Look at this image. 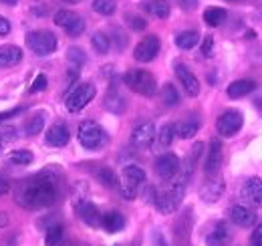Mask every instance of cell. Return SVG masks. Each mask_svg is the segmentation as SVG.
<instances>
[{
	"label": "cell",
	"instance_id": "12",
	"mask_svg": "<svg viewBox=\"0 0 262 246\" xmlns=\"http://www.w3.org/2000/svg\"><path fill=\"white\" fill-rule=\"evenodd\" d=\"M156 174L164 182H171L180 174V157L176 154H162L156 159Z\"/></svg>",
	"mask_w": 262,
	"mask_h": 246
},
{
	"label": "cell",
	"instance_id": "5",
	"mask_svg": "<svg viewBox=\"0 0 262 246\" xmlns=\"http://www.w3.org/2000/svg\"><path fill=\"white\" fill-rule=\"evenodd\" d=\"M79 144L85 150H101L107 144V133L105 129L95 121H81L79 125Z\"/></svg>",
	"mask_w": 262,
	"mask_h": 246
},
{
	"label": "cell",
	"instance_id": "16",
	"mask_svg": "<svg viewBox=\"0 0 262 246\" xmlns=\"http://www.w3.org/2000/svg\"><path fill=\"white\" fill-rule=\"evenodd\" d=\"M230 220L240 228H252L256 226V212L250 206H232L230 208Z\"/></svg>",
	"mask_w": 262,
	"mask_h": 246
},
{
	"label": "cell",
	"instance_id": "43",
	"mask_svg": "<svg viewBox=\"0 0 262 246\" xmlns=\"http://www.w3.org/2000/svg\"><path fill=\"white\" fill-rule=\"evenodd\" d=\"M250 244L262 246V222L254 228V232H252V236H250Z\"/></svg>",
	"mask_w": 262,
	"mask_h": 246
},
{
	"label": "cell",
	"instance_id": "20",
	"mask_svg": "<svg viewBox=\"0 0 262 246\" xmlns=\"http://www.w3.org/2000/svg\"><path fill=\"white\" fill-rule=\"evenodd\" d=\"M226 190V184L222 180H210L200 188V196L204 202H218Z\"/></svg>",
	"mask_w": 262,
	"mask_h": 246
},
{
	"label": "cell",
	"instance_id": "34",
	"mask_svg": "<svg viewBox=\"0 0 262 246\" xmlns=\"http://www.w3.org/2000/svg\"><path fill=\"white\" fill-rule=\"evenodd\" d=\"M97 180L105 188H117L119 186V178H117V174L111 168H101V170H97Z\"/></svg>",
	"mask_w": 262,
	"mask_h": 246
},
{
	"label": "cell",
	"instance_id": "10",
	"mask_svg": "<svg viewBox=\"0 0 262 246\" xmlns=\"http://www.w3.org/2000/svg\"><path fill=\"white\" fill-rule=\"evenodd\" d=\"M55 25L65 29L69 36H79L85 31V20L79 14H75L73 10H57L55 12Z\"/></svg>",
	"mask_w": 262,
	"mask_h": 246
},
{
	"label": "cell",
	"instance_id": "39",
	"mask_svg": "<svg viewBox=\"0 0 262 246\" xmlns=\"http://www.w3.org/2000/svg\"><path fill=\"white\" fill-rule=\"evenodd\" d=\"M125 23H127V27H129L131 31H145L147 29V20L143 18V16H139V14H133V12H127L125 14Z\"/></svg>",
	"mask_w": 262,
	"mask_h": 246
},
{
	"label": "cell",
	"instance_id": "36",
	"mask_svg": "<svg viewBox=\"0 0 262 246\" xmlns=\"http://www.w3.org/2000/svg\"><path fill=\"white\" fill-rule=\"evenodd\" d=\"M91 6H93V10L97 14H103V16H111L117 10V2L115 0H93Z\"/></svg>",
	"mask_w": 262,
	"mask_h": 246
},
{
	"label": "cell",
	"instance_id": "30",
	"mask_svg": "<svg viewBox=\"0 0 262 246\" xmlns=\"http://www.w3.org/2000/svg\"><path fill=\"white\" fill-rule=\"evenodd\" d=\"M33 159L34 155L29 150H14V152L8 154L6 163H10V166H29V163H33Z\"/></svg>",
	"mask_w": 262,
	"mask_h": 246
},
{
	"label": "cell",
	"instance_id": "40",
	"mask_svg": "<svg viewBox=\"0 0 262 246\" xmlns=\"http://www.w3.org/2000/svg\"><path fill=\"white\" fill-rule=\"evenodd\" d=\"M49 87V79H47V75H36V79H34V83L31 85V89L29 91L31 93H38V91H45Z\"/></svg>",
	"mask_w": 262,
	"mask_h": 246
},
{
	"label": "cell",
	"instance_id": "6",
	"mask_svg": "<svg viewBox=\"0 0 262 246\" xmlns=\"http://www.w3.org/2000/svg\"><path fill=\"white\" fill-rule=\"evenodd\" d=\"M97 95V89L93 83H79L75 89L67 93L65 97V107L71 113H79L81 109H85Z\"/></svg>",
	"mask_w": 262,
	"mask_h": 246
},
{
	"label": "cell",
	"instance_id": "13",
	"mask_svg": "<svg viewBox=\"0 0 262 246\" xmlns=\"http://www.w3.org/2000/svg\"><path fill=\"white\" fill-rule=\"evenodd\" d=\"M222 159H224V154H222V141L214 137V139L210 141V150H208L206 161H204V172H206L208 178L218 176V172H220V168H222Z\"/></svg>",
	"mask_w": 262,
	"mask_h": 246
},
{
	"label": "cell",
	"instance_id": "7",
	"mask_svg": "<svg viewBox=\"0 0 262 246\" xmlns=\"http://www.w3.org/2000/svg\"><path fill=\"white\" fill-rule=\"evenodd\" d=\"M27 45L33 53L40 55V57H47V55L57 51L59 40H57V34L51 31H33L27 34Z\"/></svg>",
	"mask_w": 262,
	"mask_h": 246
},
{
	"label": "cell",
	"instance_id": "45",
	"mask_svg": "<svg viewBox=\"0 0 262 246\" xmlns=\"http://www.w3.org/2000/svg\"><path fill=\"white\" fill-rule=\"evenodd\" d=\"M8 32H10V20L0 14V34H8Z\"/></svg>",
	"mask_w": 262,
	"mask_h": 246
},
{
	"label": "cell",
	"instance_id": "25",
	"mask_svg": "<svg viewBox=\"0 0 262 246\" xmlns=\"http://www.w3.org/2000/svg\"><path fill=\"white\" fill-rule=\"evenodd\" d=\"M143 8L151 16H156V18H167L169 12H171V6H169L167 0H145L143 2Z\"/></svg>",
	"mask_w": 262,
	"mask_h": 246
},
{
	"label": "cell",
	"instance_id": "18",
	"mask_svg": "<svg viewBox=\"0 0 262 246\" xmlns=\"http://www.w3.org/2000/svg\"><path fill=\"white\" fill-rule=\"evenodd\" d=\"M71 139V131L65 123H55L47 131V144L53 148H65Z\"/></svg>",
	"mask_w": 262,
	"mask_h": 246
},
{
	"label": "cell",
	"instance_id": "35",
	"mask_svg": "<svg viewBox=\"0 0 262 246\" xmlns=\"http://www.w3.org/2000/svg\"><path fill=\"white\" fill-rule=\"evenodd\" d=\"M162 101H164L167 107H176V105H180V93H178V89H176V85L165 83L164 87H162Z\"/></svg>",
	"mask_w": 262,
	"mask_h": 246
},
{
	"label": "cell",
	"instance_id": "29",
	"mask_svg": "<svg viewBox=\"0 0 262 246\" xmlns=\"http://www.w3.org/2000/svg\"><path fill=\"white\" fill-rule=\"evenodd\" d=\"M156 139H158V146L160 148H169L176 139V125L173 123H164L160 127V131L156 133Z\"/></svg>",
	"mask_w": 262,
	"mask_h": 246
},
{
	"label": "cell",
	"instance_id": "19",
	"mask_svg": "<svg viewBox=\"0 0 262 246\" xmlns=\"http://www.w3.org/2000/svg\"><path fill=\"white\" fill-rule=\"evenodd\" d=\"M232 240V230L226 222H218L214 226V230L208 234L206 244L208 246H226Z\"/></svg>",
	"mask_w": 262,
	"mask_h": 246
},
{
	"label": "cell",
	"instance_id": "46",
	"mask_svg": "<svg viewBox=\"0 0 262 246\" xmlns=\"http://www.w3.org/2000/svg\"><path fill=\"white\" fill-rule=\"evenodd\" d=\"M8 192H10V184H8L6 180H2V178H0V198H4Z\"/></svg>",
	"mask_w": 262,
	"mask_h": 246
},
{
	"label": "cell",
	"instance_id": "28",
	"mask_svg": "<svg viewBox=\"0 0 262 246\" xmlns=\"http://www.w3.org/2000/svg\"><path fill=\"white\" fill-rule=\"evenodd\" d=\"M226 20V10L218 8V6H210L204 10V23L208 27H220Z\"/></svg>",
	"mask_w": 262,
	"mask_h": 246
},
{
	"label": "cell",
	"instance_id": "47",
	"mask_svg": "<svg viewBox=\"0 0 262 246\" xmlns=\"http://www.w3.org/2000/svg\"><path fill=\"white\" fill-rule=\"evenodd\" d=\"M8 222H10V220H8V216L4 214V212H0V230H2V228H6V226H8Z\"/></svg>",
	"mask_w": 262,
	"mask_h": 246
},
{
	"label": "cell",
	"instance_id": "23",
	"mask_svg": "<svg viewBox=\"0 0 262 246\" xmlns=\"http://www.w3.org/2000/svg\"><path fill=\"white\" fill-rule=\"evenodd\" d=\"M23 61V51L16 45H2L0 47V67H14Z\"/></svg>",
	"mask_w": 262,
	"mask_h": 246
},
{
	"label": "cell",
	"instance_id": "4",
	"mask_svg": "<svg viewBox=\"0 0 262 246\" xmlns=\"http://www.w3.org/2000/svg\"><path fill=\"white\" fill-rule=\"evenodd\" d=\"M145 184V172L139 168V166H125L123 172H121V182H119V192H121V198L125 200H135L141 186Z\"/></svg>",
	"mask_w": 262,
	"mask_h": 246
},
{
	"label": "cell",
	"instance_id": "42",
	"mask_svg": "<svg viewBox=\"0 0 262 246\" xmlns=\"http://www.w3.org/2000/svg\"><path fill=\"white\" fill-rule=\"evenodd\" d=\"M178 4H180V8H182V10L192 12V10H196V8H198L200 0H178Z\"/></svg>",
	"mask_w": 262,
	"mask_h": 246
},
{
	"label": "cell",
	"instance_id": "26",
	"mask_svg": "<svg viewBox=\"0 0 262 246\" xmlns=\"http://www.w3.org/2000/svg\"><path fill=\"white\" fill-rule=\"evenodd\" d=\"M198 131H200L198 119H184V121L176 123V135L182 139H192Z\"/></svg>",
	"mask_w": 262,
	"mask_h": 246
},
{
	"label": "cell",
	"instance_id": "38",
	"mask_svg": "<svg viewBox=\"0 0 262 246\" xmlns=\"http://www.w3.org/2000/svg\"><path fill=\"white\" fill-rule=\"evenodd\" d=\"M42 127H45V115L42 113H36V115H33L29 121L25 123L27 135H38L42 131Z\"/></svg>",
	"mask_w": 262,
	"mask_h": 246
},
{
	"label": "cell",
	"instance_id": "37",
	"mask_svg": "<svg viewBox=\"0 0 262 246\" xmlns=\"http://www.w3.org/2000/svg\"><path fill=\"white\" fill-rule=\"evenodd\" d=\"M67 61L71 63V69H79V67L85 65L87 57H85L83 49H79V47H71V49L67 51Z\"/></svg>",
	"mask_w": 262,
	"mask_h": 246
},
{
	"label": "cell",
	"instance_id": "3",
	"mask_svg": "<svg viewBox=\"0 0 262 246\" xmlns=\"http://www.w3.org/2000/svg\"><path fill=\"white\" fill-rule=\"evenodd\" d=\"M123 83L129 87L133 93L143 95V97H154L158 91V81L149 71L143 69H131L123 75Z\"/></svg>",
	"mask_w": 262,
	"mask_h": 246
},
{
	"label": "cell",
	"instance_id": "48",
	"mask_svg": "<svg viewBox=\"0 0 262 246\" xmlns=\"http://www.w3.org/2000/svg\"><path fill=\"white\" fill-rule=\"evenodd\" d=\"M2 4H6V6H16L18 4V0H0Z\"/></svg>",
	"mask_w": 262,
	"mask_h": 246
},
{
	"label": "cell",
	"instance_id": "41",
	"mask_svg": "<svg viewBox=\"0 0 262 246\" xmlns=\"http://www.w3.org/2000/svg\"><path fill=\"white\" fill-rule=\"evenodd\" d=\"M202 55L204 57H212L214 55V36H206L204 43H202Z\"/></svg>",
	"mask_w": 262,
	"mask_h": 246
},
{
	"label": "cell",
	"instance_id": "11",
	"mask_svg": "<svg viewBox=\"0 0 262 246\" xmlns=\"http://www.w3.org/2000/svg\"><path fill=\"white\" fill-rule=\"evenodd\" d=\"M156 133H158V129H156V125L151 121L139 123V125L133 127V131H131V146L137 148V150H145V148H149V146L154 144Z\"/></svg>",
	"mask_w": 262,
	"mask_h": 246
},
{
	"label": "cell",
	"instance_id": "9",
	"mask_svg": "<svg viewBox=\"0 0 262 246\" xmlns=\"http://www.w3.org/2000/svg\"><path fill=\"white\" fill-rule=\"evenodd\" d=\"M162 43L158 34H147L143 40L137 43L135 51H133V59L137 63H151L158 55H160Z\"/></svg>",
	"mask_w": 262,
	"mask_h": 246
},
{
	"label": "cell",
	"instance_id": "2",
	"mask_svg": "<svg viewBox=\"0 0 262 246\" xmlns=\"http://www.w3.org/2000/svg\"><path fill=\"white\" fill-rule=\"evenodd\" d=\"M186 184H188V176H176L171 180V184L167 190H164L162 194H158L156 198V208L160 214H173L182 202H184V196H186Z\"/></svg>",
	"mask_w": 262,
	"mask_h": 246
},
{
	"label": "cell",
	"instance_id": "21",
	"mask_svg": "<svg viewBox=\"0 0 262 246\" xmlns=\"http://www.w3.org/2000/svg\"><path fill=\"white\" fill-rule=\"evenodd\" d=\"M103 105H105V109H107V111H111V113H115V115L123 113V111H125V107H127L125 97L117 91V89H109V91H107Z\"/></svg>",
	"mask_w": 262,
	"mask_h": 246
},
{
	"label": "cell",
	"instance_id": "49",
	"mask_svg": "<svg viewBox=\"0 0 262 246\" xmlns=\"http://www.w3.org/2000/svg\"><path fill=\"white\" fill-rule=\"evenodd\" d=\"M63 2H79V0H63Z\"/></svg>",
	"mask_w": 262,
	"mask_h": 246
},
{
	"label": "cell",
	"instance_id": "31",
	"mask_svg": "<svg viewBox=\"0 0 262 246\" xmlns=\"http://www.w3.org/2000/svg\"><path fill=\"white\" fill-rule=\"evenodd\" d=\"M91 45H93L95 53H99V55H107L109 49H111V38H109L105 32L97 31L93 36H91Z\"/></svg>",
	"mask_w": 262,
	"mask_h": 246
},
{
	"label": "cell",
	"instance_id": "15",
	"mask_svg": "<svg viewBox=\"0 0 262 246\" xmlns=\"http://www.w3.org/2000/svg\"><path fill=\"white\" fill-rule=\"evenodd\" d=\"M176 77H178L180 85L184 87V91L188 93L190 97H198V93H200V81H198V77L186 65H182V63L176 65Z\"/></svg>",
	"mask_w": 262,
	"mask_h": 246
},
{
	"label": "cell",
	"instance_id": "50",
	"mask_svg": "<svg viewBox=\"0 0 262 246\" xmlns=\"http://www.w3.org/2000/svg\"><path fill=\"white\" fill-rule=\"evenodd\" d=\"M0 152H2V139H0Z\"/></svg>",
	"mask_w": 262,
	"mask_h": 246
},
{
	"label": "cell",
	"instance_id": "33",
	"mask_svg": "<svg viewBox=\"0 0 262 246\" xmlns=\"http://www.w3.org/2000/svg\"><path fill=\"white\" fill-rule=\"evenodd\" d=\"M202 150H204V144H202V141H196V144H194V148H192V152H190V155H188V159H186L184 176H188V178H190V174L194 172L198 159H200V155H202Z\"/></svg>",
	"mask_w": 262,
	"mask_h": 246
},
{
	"label": "cell",
	"instance_id": "14",
	"mask_svg": "<svg viewBox=\"0 0 262 246\" xmlns=\"http://www.w3.org/2000/svg\"><path fill=\"white\" fill-rule=\"evenodd\" d=\"M75 208H77L79 218H81L87 226H91V228H99V226H101L103 214L99 212V208L93 202H89V200H79V202L75 204Z\"/></svg>",
	"mask_w": 262,
	"mask_h": 246
},
{
	"label": "cell",
	"instance_id": "24",
	"mask_svg": "<svg viewBox=\"0 0 262 246\" xmlns=\"http://www.w3.org/2000/svg\"><path fill=\"white\" fill-rule=\"evenodd\" d=\"M254 89H256V83H254V81H250V79H240V81L230 83L226 93H228V97H232V99H240V97H244V95H250Z\"/></svg>",
	"mask_w": 262,
	"mask_h": 246
},
{
	"label": "cell",
	"instance_id": "17",
	"mask_svg": "<svg viewBox=\"0 0 262 246\" xmlns=\"http://www.w3.org/2000/svg\"><path fill=\"white\" fill-rule=\"evenodd\" d=\"M242 198L254 206V208H262V180L260 178H250L242 186Z\"/></svg>",
	"mask_w": 262,
	"mask_h": 246
},
{
	"label": "cell",
	"instance_id": "44",
	"mask_svg": "<svg viewBox=\"0 0 262 246\" xmlns=\"http://www.w3.org/2000/svg\"><path fill=\"white\" fill-rule=\"evenodd\" d=\"M23 113V107H14V109H10V111H2L0 113V121H6V119H10V117H14V115H20Z\"/></svg>",
	"mask_w": 262,
	"mask_h": 246
},
{
	"label": "cell",
	"instance_id": "32",
	"mask_svg": "<svg viewBox=\"0 0 262 246\" xmlns=\"http://www.w3.org/2000/svg\"><path fill=\"white\" fill-rule=\"evenodd\" d=\"M63 238H65V228L61 224H55L47 230V238H45V244L47 246H61L63 244Z\"/></svg>",
	"mask_w": 262,
	"mask_h": 246
},
{
	"label": "cell",
	"instance_id": "1",
	"mask_svg": "<svg viewBox=\"0 0 262 246\" xmlns=\"http://www.w3.org/2000/svg\"><path fill=\"white\" fill-rule=\"evenodd\" d=\"M59 182H61L59 172L55 168H47L16 186L14 200L18 206L27 210L49 208L59 198Z\"/></svg>",
	"mask_w": 262,
	"mask_h": 246
},
{
	"label": "cell",
	"instance_id": "27",
	"mask_svg": "<svg viewBox=\"0 0 262 246\" xmlns=\"http://www.w3.org/2000/svg\"><path fill=\"white\" fill-rule=\"evenodd\" d=\"M198 43H200V32L198 31H182L176 36V45H178L182 51L194 49Z\"/></svg>",
	"mask_w": 262,
	"mask_h": 246
},
{
	"label": "cell",
	"instance_id": "8",
	"mask_svg": "<svg viewBox=\"0 0 262 246\" xmlns=\"http://www.w3.org/2000/svg\"><path fill=\"white\" fill-rule=\"evenodd\" d=\"M244 125V115L238 109H226L218 119H216V131L224 137L236 135Z\"/></svg>",
	"mask_w": 262,
	"mask_h": 246
},
{
	"label": "cell",
	"instance_id": "22",
	"mask_svg": "<svg viewBox=\"0 0 262 246\" xmlns=\"http://www.w3.org/2000/svg\"><path fill=\"white\" fill-rule=\"evenodd\" d=\"M123 226H125V218L117 210H111V212L103 214V218H101V228L107 230L109 234H115V232L123 230Z\"/></svg>",
	"mask_w": 262,
	"mask_h": 246
}]
</instances>
